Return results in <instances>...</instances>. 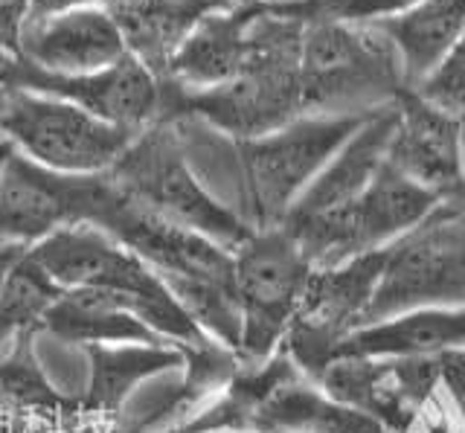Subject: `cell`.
<instances>
[{
    "label": "cell",
    "mask_w": 465,
    "mask_h": 433,
    "mask_svg": "<svg viewBox=\"0 0 465 433\" xmlns=\"http://www.w3.org/2000/svg\"><path fill=\"white\" fill-rule=\"evenodd\" d=\"M392 132H396V103L372 111L358 132L338 149L309 190L285 212V219L280 221L285 233L300 236L305 230L338 219L352 207L387 161Z\"/></svg>",
    "instance_id": "cell-11"
},
{
    "label": "cell",
    "mask_w": 465,
    "mask_h": 433,
    "mask_svg": "<svg viewBox=\"0 0 465 433\" xmlns=\"http://www.w3.org/2000/svg\"><path fill=\"white\" fill-rule=\"evenodd\" d=\"M465 306V198H442L425 221L387 248L370 323L416 309ZM367 323V326H370Z\"/></svg>",
    "instance_id": "cell-7"
},
{
    "label": "cell",
    "mask_w": 465,
    "mask_h": 433,
    "mask_svg": "<svg viewBox=\"0 0 465 433\" xmlns=\"http://www.w3.org/2000/svg\"><path fill=\"white\" fill-rule=\"evenodd\" d=\"M108 175L145 210L195 230L227 251H239L253 236V224L224 207L201 183L178 134V120L172 117H160L143 128Z\"/></svg>",
    "instance_id": "cell-3"
},
{
    "label": "cell",
    "mask_w": 465,
    "mask_h": 433,
    "mask_svg": "<svg viewBox=\"0 0 465 433\" xmlns=\"http://www.w3.org/2000/svg\"><path fill=\"white\" fill-rule=\"evenodd\" d=\"M460 149H462V198H465V113L460 117Z\"/></svg>",
    "instance_id": "cell-28"
},
{
    "label": "cell",
    "mask_w": 465,
    "mask_h": 433,
    "mask_svg": "<svg viewBox=\"0 0 465 433\" xmlns=\"http://www.w3.org/2000/svg\"><path fill=\"white\" fill-rule=\"evenodd\" d=\"M370 113H302L271 134L236 143L253 230L280 224Z\"/></svg>",
    "instance_id": "cell-5"
},
{
    "label": "cell",
    "mask_w": 465,
    "mask_h": 433,
    "mask_svg": "<svg viewBox=\"0 0 465 433\" xmlns=\"http://www.w3.org/2000/svg\"><path fill=\"white\" fill-rule=\"evenodd\" d=\"M232 0H99L120 26L128 53L163 82L172 55L213 9Z\"/></svg>",
    "instance_id": "cell-16"
},
{
    "label": "cell",
    "mask_w": 465,
    "mask_h": 433,
    "mask_svg": "<svg viewBox=\"0 0 465 433\" xmlns=\"http://www.w3.org/2000/svg\"><path fill=\"white\" fill-rule=\"evenodd\" d=\"M440 358V379H442V387L454 404V410L462 422V430H465V349H457V352H442L436 355Z\"/></svg>",
    "instance_id": "cell-23"
},
{
    "label": "cell",
    "mask_w": 465,
    "mask_h": 433,
    "mask_svg": "<svg viewBox=\"0 0 465 433\" xmlns=\"http://www.w3.org/2000/svg\"><path fill=\"white\" fill-rule=\"evenodd\" d=\"M314 384L387 433H465L436 355L334 358Z\"/></svg>",
    "instance_id": "cell-4"
},
{
    "label": "cell",
    "mask_w": 465,
    "mask_h": 433,
    "mask_svg": "<svg viewBox=\"0 0 465 433\" xmlns=\"http://www.w3.org/2000/svg\"><path fill=\"white\" fill-rule=\"evenodd\" d=\"M0 79L6 82V88L67 99L94 117L134 134L163 117V82L131 53L111 67L79 76L47 74V70L26 64L18 55H4Z\"/></svg>",
    "instance_id": "cell-10"
},
{
    "label": "cell",
    "mask_w": 465,
    "mask_h": 433,
    "mask_svg": "<svg viewBox=\"0 0 465 433\" xmlns=\"http://www.w3.org/2000/svg\"><path fill=\"white\" fill-rule=\"evenodd\" d=\"M18 154V149L12 146V140H6L4 134H0V175L9 169V163H12V157Z\"/></svg>",
    "instance_id": "cell-27"
},
{
    "label": "cell",
    "mask_w": 465,
    "mask_h": 433,
    "mask_svg": "<svg viewBox=\"0 0 465 433\" xmlns=\"http://www.w3.org/2000/svg\"><path fill=\"white\" fill-rule=\"evenodd\" d=\"M305 21L268 4L253 21L251 59L239 76L203 91L163 82V117L201 120L232 143L271 134L302 117L300 44Z\"/></svg>",
    "instance_id": "cell-1"
},
{
    "label": "cell",
    "mask_w": 465,
    "mask_h": 433,
    "mask_svg": "<svg viewBox=\"0 0 465 433\" xmlns=\"http://www.w3.org/2000/svg\"><path fill=\"white\" fill-rule=\"evenodd\" d=\"M123 433H198V430H186V428H166V430H123Z\"/></svg>",
    "instance_id": "cell-29"
},
{
    "label": "cell",
    "mask_w": 465,
    "mask_h": 433,
    "mask_svg": "<svg viewBox=\"0 0 465 433\" xmlns=\"http://www.w3.org/2000/svg\"><path fill=\"white\" fill-rule=\"evenodd\" d=\"M421 0H291L280 4L288 15L302 21H343V24H378L396 18L401 12L413 9Z\"/></svg>",
    "instance_id": "cell-21"
},
{
    "label": "cell",
    "mask_w": 465,
    "mask_h": 433,
    "mask_svg": "<svg viewBox=\"0 0 465 433\" xmlns=\"http://www.w3.org/2000/svg\"><path fill=\"white\" fill-rule=\"evenodd\" d=\"M94 4H99V0H26V18H47V15H58V12L94 6Z\"/></svg>",
    "instance_id": "cell-25"
},
{
    "label": "cell",
    "mask_w": 465,
    "mask_h": 433,
    "mask_svg": "<svg viewBox=\"0 0 465 433\" xmlns=\"http://www.w3.org/2000/svg\"><path fill=\"white\" fill-rule=\"evenodd\" d=\"M465 349V306L416 309L349 335L334 358H411Z\"/></svg>",
    "instance_id": "cell-17"
},
{
    "label": "cell",
    "mask_w": 465,
    "mask_h": 433,
    "mask_svg": "<svg viewBox=\"0 0 465 433\" xmlns=\"http://www.w3.org/2000/svg\"><path fill=\"white\" fill-rule=\"evenodd\" d=\"M41 326L53 338L84 349L99 343H169L96 288L64 291L44 314Z\"/></svg>",
    "instance_id": "cell-20"
},
{
    "label": "cell",
    "mask_w": 465,
    "mask_h": 433,
    "mask_svg": "<svg viewBox=\"0 0 465 433\" xmlns=\"http://www.w3.org/2000/svg\"><path fill=\"white\" fill-rule=\"evenodd\" d=\"M387 163L440 198L460 195V117L430 105L413 88H404L396 96V132L390 137Z\"/></svg>",
    "instance_id": "cell-13"
},
{
    "label": "cell",
    "mask_w": 465,
    "mask_h": 433,
    "mask_svg": "<svg viewBox=\"0 0 465 433\" xmlns=\"http://www.w3.org/2000/svg\"><path fill=\"white\" fill-rule=\"evenodd\" d=\"M26 21V0H0V59L18 55V38Z\"/></svg>",
    "instance_id": "cell-24"
},
{
    "label": "cell",
    "mask_w": 465,
    "mask_h": 433,
    "mask_svg": "<svg viewBox=\"0 0 465 433\" xmlns=\"http://www.w3.org/2000/svg\"><path fill=\"white\" fill-rule=\"evenodd\" d=\"M91 375H87L84 413L99 418L116 416L134 389L166 372H181L186 352L174 343H99L87 346Z\"/></svg>",
    "instance_id": "cell-18"
},
{
    "label": "cell",
    "mask_w": 465,
    "mask_h": 433,
    "mask_svg": "<svg viewBox=\"0 0 465 433\" xmlns=\"http://www.w3.org/2000/svg\"><path fill=\"white\" fill-rule=\"evenodd\" d=\"M0 134L26 161L58 175H105L137 137L67 99L24 88L6 91Z\"/></svg>",
    "instance_id": "cell-8"
},
{
    "label": "cell",
    "mask_w": 465,
    "mask_h": 433,
    "mask_svg": "<svg viewBox=\"0 0 465 433\" xmlns=\"http://www.w3.org/2000/svg\"><path fill=\"white\" fill-rule=\"evenodd\" d=\"M396 47L407 88L425 82L465 33V0H421L396 18L378 21Z\"/></svg>",
    "instance_id": "cell-19"
},
{
    "label": "cell",
    "mask_w": 465,
    "mask_h": 433,
    "mask_svg": "<svg viewBox=\"0 0 465 433\" xmlns=\"http://www.w3.org/2000/svg\"><path fill=\"white\" fill-rule=\"evenodd\" d=\"M128 55L120 26L105 6H79L47 18H26L18 59L58 76H79L111 67Z\"/></svg>",
    "instance_id": "cell-12"
},
{
    "label": "cell",
    "mask_w": 465,
    "mask_h": 433,
    "mask_svg": "<svg viewBox=\"0 0 465 433\" xmlns=\"http://www.w3.org/2000/svg\"><path fill=\"white\" fill-rule=\"evenodd\" d=\"M29 248H21V244H9V241H0V288H4L6 277L12 273V268L21 262V256Z\"/></svg>",
    "instance_id": "cell-26"
},
{
    "label": "cell",
    "mask_w": 465,
    "mask_h": 433,
    "mask_svg": "<svg viewBox=\"0 0 465 433\" xmlns=\"http://www.w3.org/2000/svg\"><path fill=\"white\" fill-rule=\"evenodd\" d=\"M265 6L259 0H232L203 15L172 55L163 82L183 91H203L239 76L251 59L253 21Z\"/></svg>",
    "instance_id": "cell-14"
},
{
    "label": "cell",
    "mask_w": 465,
    "mask_h": 433,
    "mask_svg": "<svg viewBox=\"0 0 465 433\" xmlns=\"http://www.w3.org/2000/svg\"><path fill=\"white\" fill-rule=\"evenodd\" d=\"M70 224V175H58L15 154L0 175V241L33 248Z\"/></svg>",
    "instance_id": "cell-15"
},
{
    "label": "cell",
    "mask_w": 465,
    "mask_h": 433,
    "mask_svg": "<svg viewBox=\"0 0 465 433\" xmlns=\"http://www.w3.org/2000/svg\"><path fill=\"white\" fill-rule=\"evenodd\" d=\"M387 248L358 253L338 265L314 268L297 320L291 323L282 349L317 381L334 360L338 346L370 323V309L384 277Z\"/></svg>",
    "instance_id": "cell-9"
},
{
    "label": "cell",
    "mask_w": 465,
    "mask_h": 433,
    "mask_svg": "<svg viewBox=\"0 0 465 433\" xmlns=\"http://www.w3.org/2000/svg\"><path fill=\"white\" fill-rule=\"evenodd\" d=\"M305 113H370L407 88L392 41L375 24L305 21L300 44Z\"/></svg>",
    "instance_id": "cell-2"
},
{
    "label": "cell",
    "mask_w": 465,
    "mask_h": 433,
    "mask_svg": "<svg viewBox=\"0 0 465 433\" xmlns=\"http://www.w3.org/2000/svg\"><path fill=\"white\" fill-rule=\"evenodd\" d=\"M421 99H428L430 105L442 108L454 117L465 113V33L433 74L413 88Z\"/></svg>",
    "instance_id": "cell-22"
},
{
    "label": "cell",
    "mask_w": 465,
    "mask_h": 433,
    "mask_svg": "<svg viewBox=\"0 0 465 433\" xmlns=\"http://www.w3.org/2000/svg\"><path fill=\"white\" fill-rule=\"evenodd\" d=\"M312 273L309 256L280 224L253 230V236L232 251V291L242 314L236 355L242 367L265 364L282 349Z\"/></svg>",
    "instance_id": "cell-6"
},
{
    "label": "cell",
    "mask_w": 465,
    "mask_h": 433,
    "mask_svg": "<svg viewBox=\"0 0 465 433\" xmlns=\"http://www.w3.org/2000/svg\"><path fill=\"white\" fill-rule=\"evenodd\" d=\"M0 364H4V360H0Z\"/></svg>",
    "instance_id": "cell-30"
}]
</instances>
